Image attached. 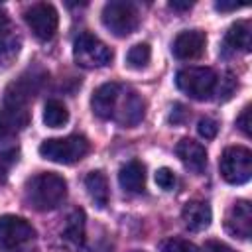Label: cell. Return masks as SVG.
<instances>
[{
  "mask_svg": "<svg viewBox=\"0 0 252 252\" xmlns=\"http://www.w3.org/2000/svg\"><path fill=\"white\" fill-rule=\"evenodd\" d=\"M100 18H102L104 28L110 33H114L116 37L130 35L140 24V14H138L136 6L130 2H120V0L104 4Z\"/></svg>",
  "mask_w": 252,
  "mask_h": 252,
  "instance_id": "cell-7",
  "label": "cell"
},
{
  "mask_svg": "<svg viewBox=\"0 0 252 252\" xmlns=\"http://www.w3.org/2000/svg\"><path fill=\"white\" fill-rule=\"evenodd\" d=\"M61 244L71 252H77L83 248L85 244V211L83 209H75L67 217L65 226L61 230Z\"/></svg>",
  "mask_w": 252,
  "mask_h": 252,
  "instance_id": "cell-13",
  "label": "cell"
},
{
  "mask_svg": "<svg viewBox=\"0 0 252 252\" xmlns=\"http://www.w3.org/2000/svg\"><path fill=\"white\" fill-rule=\"evenodd\" d=\"M118 183L128 193H140L146 185V167L138 159H130L118 171Z\"/></svg>",
  "mask_w": 252,
  "mask_h": 252,
  "instance_id": "cell-16",
  "label": "cell"
},
{
  "mask_svg": "<svg viewBox=\"0 0 252 252\" xmlns=\"http://www.w3.org/2000/svg\"><path fill=\"white\" fill-rule=\"evenodd\" d=\"M91 108L102 120H114L124 128H132L142 122L146 102L130 87L118 83H104L93 93Z\"/></svg>",
  "mask_w": 252,
  "mask_h": 252,
  "instance_id": "cell-1",
  "label": "cell"
},
{
  "mask_svg": "<svg viewBox=\"0 0 252 252\" xmlns=\"http://www.w3.org/2000/svg\"><path fill=\"white\" fill-rule=\"evenodd\" d=\"M35 236L33 226L16 215L0 217V250H14Z\"/></svg>",
  "mask_w": 252,
  "mask_h": 252,
  "instance_id": "cell-9",
  "label": "cell"
},
{
  "mask_svg": "<svg viewBox=\"0 0 252 252\" xmlns=\"http://www.w3.org/2000/svg\"><path fill=\"white\" fill-rule=\"evenodd\" d=\"M43 122L49 128H61L69 122V110L61 100H47L45 108H43Z\"/></svg>",
  "mask_w": 252,
  "mask_h": 252,
  "instance_id": "cell-19",
  "label": "cell"
},
{
  "mask_svg": "<svg viewBox=\"0 0 252 252\" xmlns=\"http://www.w3.org/2000/svg\"><path fill=\"white\" fill-rule=\"evenodd\" d=\"M191 6H193V2H179V0L169 2V8H173V10H189Z\"/></svg>",
  "mask_w": 252,
  "mask_h": 252,
  "instance_id": "cell-28",
  "label": "cell"
},
{
  "mask_svg": "<svg viewBox=\"0 0 252 252\" xmlns=\"http://www.w3.org/2000/svg\"><path fill=\"white\" fill-rule=\"evenodd\" d=\"M220 175L230 185H242L252 177V152L244 146H230L222 152Z\"/></svg>",
  "mask_w": 252,
  "mask_h": 252,
  "instance_id": "cell-6",
  "label": "cell"
},
{
  "mask_svg": "<svg viewBox=\"0 0 252 252\" xmlns=\"http://www.w3.org/2000/svg\"><path fill=\"white\" fill-rule=\"evenodd\" d=\"M207 250H209V252H234L232 248H228V246H224V244H219V242H211V244L207 246Z\"/></svg>",
  "mask_w": 252,
  "mask_h": 252,
  "instance_id": "cell-27",
  "label": "cell"
},
{
  "mask_svg": "<svg viewBox=\"0 0 252 252\" xmlns=\"http://www.w3.org/2000/svg\"><path fill=\"white\" fill-rule=\"evenodd\" d=\"M18 154V132L0 120V158H14Z\"/></svg>",
  "mask_w": 252,
  "mask_h": 252,
  "instance_id": "cell-20",
  "label": "cell"
},
{
  "mask_svg": "<svg viewBox=\"0 0 252 252\" xmlns=\"http://www.w3.org/2000/svg\"><path fill=\"white\" fill-rule=\"evenodd\" d=\"M85 187H87V193L89 197L94 201V205L98 209H104L108 205V199H110V191H108V179L102 171H91L87 177H85Z\"/></svg>",
  "mask_w": 252,
  "mask_h": 252,
  "instance_id": "cell-17",
  "label": "cell"
},
{
  "mask_svg": "<svg viewBox=\"0 0 252 252\" xmlns=\"http://www.w3.org/2000/svg\"><path fill=\"white\" fill-rule=\"evenodd\" d=\"M236 126L246 134V136H250V104H246L244 108H242V112L238 114V118H236Z\"/></svg>",
  "mask_w": 252,
  "mask_h": 252,
  "instance_id": "cell-25",
  "label": "cell"
},
{
  "mask_svg": "<svg viewBox=\"0 0 252 252\" xmlns=\"http://www.w3.org/2000/svg\"><path fill=\"white\" fill-rule=\"evenodd\" d=\"M150 57H152L150 45L148 43H136L126 53V65L132 69H144L150 63Z\"/></svg>",
  "mask_w": 252,
  "mask_h": 252,
  "instance_id": "cell-21",
  "label": "cell"
},
{
  "mask_svg": "<svg viewBox=\"0 0 252 252\" xmlns=\"http://www.w3.org/2000/svg\"><path fill=\"white\" fill-rule=\"evenodd\" d=\"M73 57H75L77 65H81L85 69H94V67H106L112 61L114 53L96 35L83 32L77 35V39L73 43Z\"/></svg>",
  "mask_w": 252,
  "mask_h": 252,
  "instance_id": "cell-5",
  "label": "cell"
},
{
  "mask_svg": "<svg viewBox=\"0 0 252 252\" xmlns=\"http://www.w3.org/2000/svg\"><path fill=\"white\" fill-rule=\"evenodd\" d=\"M6 24H10V20H8V14H6L4 6H0V28L6 26Z\"/></svg>",
  "mask_w": 252,
  "mask_h": 252,
  "instance_id": "cell-29",
  "label": "cell"
},
{
  "mask_svg": "<svg viewBox=\"0 0 252 252\" xmlns=\"http://www.w3.org/2000/svg\"><path fill=\"white\" fill-rule=\"evenodd\" d=\"M207 45V35L201 30H185L179 32L171 43V51L181 61H191L203 55Z\"/></svg>",
  "mask_w": 252,
  "mask_h": 252,
  "instance_id": "cell-11",
  "label": "cell"
},
{
  "mask_svg": "<svg viewBox=\"0 0 252 252\" xmlns=\"http://www.w3.org/2000/svg\"><path fill=\"white\" fill-rule=\"evenodd\" d=\"M217 81L219 77L211 67H185L175 75L177 89L197 100L209 98L217 89Z\"/></svg>",
  "mask_w": 252,
  "mask_h": 252,
  "instance_id": "cell-4",
  "label": "cell"
},
{
  "mask_svg": "<svg viewBox=\"0 0 252 252\" xmlns=\"http://www.w3.org/2000/svg\"><path fill=\"white\" fill-rule=\"evenodd\" d=\"M215 8H217L219 12H232V10H238L240 4H236V2H217Z\"/></svg>",
  "mask_w": 252,
  "mask_h": 252,
  "instance_id": "cell-26",
  "label": "cell"
},
{
  "mask_svg": "<svg viewBox=\"0 0 252 252\" xmlns=\"http://www.w3.org/2000/svg\"><path fill=\"white\" fill-rule=\"evenodd\" d=\"M252 47L250 39V24L248 22H236L228 28L224 41H222V51L224 53H248Z\"/></svg>",
  "mask_w": 252,
  "mask_h": 252,
  "instance_id": "cell-15",
  "label": "cell"
},
{
  "mask_svg": "<svg viewBox=\"0 0 252 252\" xmlns=\"http://www.w3.org/2000/svg\"><path fill=\"white\" fill-rule=\"evenodd\" d=\"M159 252H197V248L183 238H167L161 242Z\"/></svg>",
  "mask_w": 252,
  "mask_h": 252,
  "instance_id": "cell-22",
  "label": "cell"
},
{
  "mask_svg": "<svg viewBox=\"0 0 252 252\" xmlns=\"http://www.w3.org/2000/svg\"><path fill=\"white\" fill-rule=\"evenodd\" d=\"M156 183H158L163 191H171V189L175 187V183H177V177H175V173H173L169 167H159V169L156 171Z\"/></svg>",
  "mask_w": 252,
  "mask_h": 252,
  "instance_id": "cell-23",
  "label": "cell"
},
{
  "mask_svg": "<svg viewBox=\"0 0 252 252\" xmlns=\"http://www.w3.org/2000/svg\"><path fill=\"white\" fill-rule=\"evenodd\" d=\"M224 228L230 236L248 240L252 234V207L248 201H234L224 217Z\"/></svg>",
  "mask_w": 252,
  "mask_h": 252,
  "instance_id": "cell-10",
  "label": "cell"
},
{
  "mask_svg": "<svg viewBox=\"0 0 252 252\" xmlns=\"http://www.w3.org/2000/svg\"><path fill=\"white\" fill-rule=\"evenodd\" d=\"M175 156L193 173H201L207 167V150H205V146L191 140V138H183V140L177 142Z\"/></svg>",
  "mask_w": 252,
  "mask_h": 252,
  "instance_id": "cell-12",
  "label": "cell"
},
{
  "mask_svg": "<svg viewBox=\"0 0 252 252\" xmlns=\"http://www.w3.org/2000/svg\"><path fill=\"white\" fill-rule=\"evenodd\" d=\"M67 197V181L53 173L43 171L30 177L24 185V199L35 211H53Z\"/></svg>",
  "mask_w": 252,
  "mask_h": 252,
  "instance_id": "cell-2",
  "label": "cell"
},
{
  "mask_svg": "<svg viewBox=\"0 0 252 252\" xmlns=\"http://www.w3.org/2000/svg\"><path fill=\"white\" fill-rule=\"evenodd\" d=\"M89 150H91L89 140L85 136H79V134L65 136V138H49V140H43L39 144V156L41 158L55 161V163H63V165H69V163L83 159L89 154Z\"/></svg>",
  "mask_w": 252,
  "mask_h": 252,
  "instance_id": "cell-3",
  "label": "cell"
},
{
  "mask_svg": "<svg viewBox=\"0 0 252 252\" xmlns=\"http://www.w3.org/2000/svg\"><path fill=\"white\" fill-rule=\"evenodd\" d=\"M20 45H22V39L16 33V30L10 24L2 26L0 28V65L2 67H8L18 57Z\"/></svg>",
  "mask_w": 252,
  "mask_h": 252,
  "instance_id": "cell-18",
  "label": "cell"
},
{
  "mask_svg": "<svg viewBox=\"0 0 252 252\" xmlns=\"http://www.w3.org/2000/svg\"><path fill=\"white\" fill-rule=\"evenodd\" d=\"M24 18H26V24L30 26L32 33L41 41L51 39L55 35V32H57V26H59V14L47 2L32 4L24 12Z\"/></svg>",
  "mask_w": 252,
  "mask_h": 252,
  "instance_id": "cell-8",
  "label": "cell"
},
{
  "mask_svg": "<svg viewBox=\"0 0 252 252\" xmlns=\"http://www.w3.org/2000/svg\"><path fill=\"white\" fill-rule=\"evenodd\" d=\"M197 132L205 140H213L217 136V132H219V124L213 118H201L199 124H197Z\"/></svg>",
  "mask_w": 252,
  "mask_h": 252,
  "instance_id": "cell-24",
  "label": "cell"
},
{
  "mask_svg": "<svg viewBox=\"0 0 252 252\" xmlns=\"http://www.w3.org/2000/svg\"><path fill=\"white\" fill-rule=\"evenodd\" d=\"M181 219H183V224L191 232H201V230L209 228L213 213H211L209 203H205V201H189V203H185V207L181 211Z\"/></svg>",
  "mask_w": 252,
  "mask_h": 252,
  "instance_id": "cell-14",
  "label": "cell"
}]
</instances>
